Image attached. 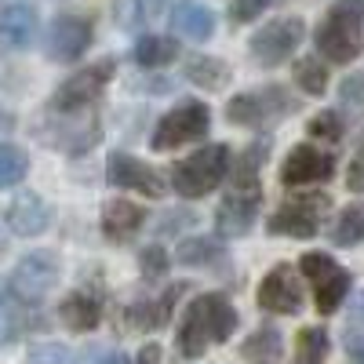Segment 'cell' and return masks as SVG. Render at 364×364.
I'll use <instances>...</instances> for the list:
<instances>
[{
	"instance_id": "6da1fadb",
	"label": "cell",
	"mask_w": 364,
	"mask_h": 364,
	"mask_svg": "<svg viewBox=\"0 0 364 364\" xmlns=\"http://www.w3.org/2000/svg\"><path fill=\"white\" fill-rule=\"evenodd\" d=\"M237 324H240V317L233 310V302L219 291H204V295L190 299V306L182 310V321L175 331V350H178V357L197 360L208 353V346L226 343L237 331Z\"/></svg>"
},
{
	"instance_id": "7a4b0ae2",
	"label": "cell",
	"mask_w": 364,
	"mask_h": 364,
	"mask_svg": "<svg viewBox=\"0 0 364 364\" xmlns=\"http://www.w3.org/2000/svg\"><path fill=\"white\" fill-rule=\"evenodd\" d=\"M314 44L324 63H336V66L353 63L364 51V0H336L324 11Z\"/></svg>"
},
{
	"instance_id": "3957f363",
	"label": "cell",
	"mask_w": 364,
	"mask_h": 364,
	"mask_svg": "<svg viewBox=\"0 0 364 364\" xmlns=\"http://www.w3.org/2000/svg\"><path fill=\"white\" fill-rule=\"evenodd\" d=\"M230 168H233V154L226 142H211V146H200L193 149L190 157H182L178 164H171V190L186 200H197V197H208L215 186L230 178Z\"/></svg>"
},
{
	"instance_id": "277c9868",
	"label": "cell",
	"mask_w": 364,
	"mask_h": 364,
	"mask_svg": "<svg viewBox=\"0 0 364 364\" xmlns=\"http://www.w3.org/2000/svg\"><path fill=\"white\" fill-rule=\"evenodd\" d=\"M299 109L295 95L281 84H266L255 91H240L226 102V120L237 128H252V132H266V128H277L281 120H288Z\"/></svg>"
},
{
	"instance_id": "5b68a950",
	"label": "cell",
	"mask_w": 364,
	"mask_h": 364,
	"mask_svg": "<svg viewBox=\"0 0 364 364\" xmlns=\"http://www.w3.org/2000/svg\"><path fill=\"white\" fill-rule=\"evenodd\" d=\"M331 211V197L314 190V193H291L284 204H277V211L266 219V233L269 237H291V240H310L324 230Z\"/></svg>"
},
{
	"instance_id": "8992f818",
	"label": "cell",
	"mask_w": 364,
	"mask_h": 364,
	"mask_svg": "<svg viewBox=\"0 0 364 364\" xmlns=\"http://www.w3.org/2000/svg\"><path fill=\"white\" fill-rule=\"evenodd\" d=\"M208 132H211V109L200 99H182V102H175V109H168L157 120L154 135H149V146L157 154H168V149H178L186 142L208 139Z\"/></svg>"
},
{
	"instance_id": "52a82bcc",
	"label": "cell",
	"mask_w": 364,
	"mask_h": 364,
	"mask_svg": "<svg viewBox=\"0 0 364 364\" xmlns=\"http://www.w3.org/2000/svg\"><path fill=\"white\" fill-rule=\"evenodd\" d=\"M299 273L310 281L314 302H317V314H324V317L336 314V310L343 306V299L350 295V284H353L350 269L339 266L328 252H306V255L299 259Z\"/></svg>"
},
{
	"instance_id": "ba28073f",
	"label": "cell",
	"mask_w": 364,
	"mask_h": 364,
	"mask_svg": "<svg viewBox=\"0 0 364 364\" xmlns=\"http://www.w3.org/2000/svg\"><path fill=\"white\" fill-rule=\"evenodd\" d=\"M302 37H306V22L295 15H284V18H273L262 29H255L248 41V51L262 70H277L299 51Z\"/></svg>"
},
{
	"instance_id": "9c48e42d",
	"label": "cell",
	"mask_w": 364,
	"mask_h": 364,
	"mask_svg": "<svg viewBox=\"0 0 364 364\" xmlns=\"http://www.w3.org/2000/svg\"><path fill=\"white\" fill-rule=\"evenodd\" d=\"M113 70H117V66H113V58H102V63L87 66V70H80V73H73L70 80L58 84V91L51 95L48 109H51V113H63V117L87 109V106L106 91V84L113 80Z\"/></svg>"
},
{
	"instance_id": "30bf717a",
	"label": "cell",
	"mask_w": 364,
	"mask_h": 364,
	"mask_svg": "<svg viewBox=\"0 0 364 364\" xmlns=\"http://www.w3.org/2000/svg\"><path fill=\"white\" fill-rule=\"evenodd\" d=\"M58 273H63V266H58L55 252H29L15 262L8 288L18 302H41L58 284Z\"/></svg>"
},
{
	"instance_id": "8fae6325",
	"label": "cell",
	"mask_w": 364,
	"mask_h": 364,
	"mask_svg": "<svg viewBox=\"0 0 364 364\" xmlns=\"http://www.w3.org/2000/svg\"><path fill=\"white\" fill-rule=\"evenodd\" d=\"M262 208V186L259 182H245V186H230V193L215 208V233L219 237H245L252 233L255 219Z\"/></svg>"
},
{
	"instance_id": "7c38bea8",
	"label": "cell",
	"mask_w": 364,
	"mask_h": 364,
	"mask_svg": "<svg viewBox=\"0 0 364 364\" xmlns=\"http://www.w3.org/2000/svg\"><path fill=\"white\" fill-rule=\"evenodd\" d=\"M331 175H336V154L324 149V146L302 142L281 164V186H288V190L314 186V182H331Z\"/></svg>"
},
{
	"instance_id": "4fadbf2b",
	"label": "cell",
	"mask_w": 364,
	"mask_h": 364,
	"mask_svg": "<svg viewBox=\"0 0 364 364\" xmlns=\"http://www.w3.org/2000/svg\"><path fill=\"white\" fill-rule=\"evenodd\" d=\"M106 178H109V186L132 190V193H142V197H164V190H168L164 175H161L154 164L139 161L135 154H124V149L109 154V161H106Z\"/></svg>"
},
{
	"instance_id": "5bb4252c",
	"label": "cell",
	"mask_w": 364,
	"mask_h": 364,
	"mask_svg": "<svg viewBox=\"0 0 364 364\" xmlns=\"http://www.w3.org/2000/svg\"><path fill=\"white\" fill-rule=\"evenodd\" d=\"M255 302L266 310V314H281V317H291L302 310V284H299V269L281 262L273 266L266 277L259 281V291H255Z\"/></svg>"
},
{
	"instance_id": "9a60e30c",
	"label": "cell",
	"mask_w": 364,
	"mask_h": 364,
	"mask_svg": "<svg viewBox=\"0 0 364 364\" xmlns=\"http://www.w3.org/2000/svg\"><path fill=\"white\" fill-rule=\"evenodd\" d=\"M91 18L84 15H58L48 29V58L51 63H77V58L91 48Z\"/></svg>"
},
{
	"instance_id": "2e32d148",
	"label": "cell",
	"mask_w": 364,
	"mask_h": 364,
	"mask_svg": "<svg viewBox=\"0 0 364 364\" xmlns=\"http://www.w3.org/2000/svg\"><path fill=\"white\" fill-rule=\"evenodd\" d=\"M190 284L186 281H178V284H168L161 295H154V299H142V302H132V306L124 310V321L135 328V331H157V328H164L168 321H171V314H175V306H178V299H182V291H186Z\"/></svg>"
},
{
	"instance_id": "e0dca14e",
	"label": "cell",
	"mask_w": 364,
	"mask_h": 364,
	"mask_svg": "<svg viewBox=\"0 0 364 364\" xmlns=\"http://www.w3.org/2000/svg\"><path fill=\"white\" fill-rule=\"evenodd\" d=\"M142 226H146V208L142 204H135L128 197L106 200V208H102V233H106V240L124 245V240H132Z\"/></svg>"
},
{
	"instance_id": "ac0fdd59",
	"label": "cell",
	"mask_w": 364,
	"mask_h": 364,
	"mask_svg": "<svg viewBox=\"0 0 364 364\" xmlns=\"http://www.w3.org/2000/svg\"><path fill=\"white\" fill-rule=\"evenodd\" d=\"M171 29L178 37L193 41V44H204V41L215 37V11H211L204 0H175Z\"/></svg>"
},
{
	"instance_id": "d6986e66",
	"label": "cell",
	"mask_w": 364,
	"mask_h": 364,
	"mask_svg": "<svg viewBox=\"0 0 364 364\" xmlns=\"http://www.w3.org/2000/svg\"><path fill=\"white\" fill-rule=\"evenodd\" d=\"M8 226L15 237H37L51 226V208L41 193H18L8 208Z\"/></svg>"
},
{
	"instance_id": "ffe728a7",
	"label": "cell",
	"mask_w": 364,
	"mask_h": 364,
	"mask_svg": "<svg viewBox=\"0 0 364 364\" xmlns=\"http://www.w3.org/2000/svg\"><path fill=\"white\" fill-rule=\"evenodd\" d=\"M37 37V8L29 4H8L0 11V48L4 51H22Z\"/></svg>"
},
{
	"instance_id": "44dd1931",
	"label": "cell",
	"mask_w": 364,
	"mask_h": 364,
	"mask_svg": "<svg viewBox=\"0 0 364 364\" xmlns=\"http://www.w3.org/2000/svg\"><path fill=\"white\" fill-rule=\"evenodd\" d=\"M58 317H63V324L70 331H91L99 321H102V299L95 291H70L63 302H58Z\"/></svg>"
},
{
	"instance_id": "7402d4cb",
	"label": "cell",
	"mask_w": 364,
	"mask_h": 364,
	"mask_svg": "<svg viewBox=\"0 0 364 364\" xmlns=\"http://www.w3.org/2000/svg\"><path fill=\"white\" fill-rule=\"evenodd\" d=\"M281 357H284V336L277 324H259L240 343V360L245 364H281Z\"/></svg>"
},
{
	"instance_id": "603a6c76",
	"label": "cell",
	"mask_w": 364,
	"mask_h": 364,
	"mask_svg": "<svg viewBox=\"0 0 364 364\" xmlns=\"http://www.w3.org/2000/svg\"><path fill=\"white\" fill-rule=\"evenodd\" d=\"M164 8H168V0H113V22L132 33V29L157 22Z\"/></svg>"
},
{
	"instance_id": "cb8c5ba5",
	"label": "cell",
	"mask_w": 364,
	"mask_h": 364,
	"mask_svg": "<svg viewBox=\"0 0 364 364\" xmlns=\"http://www.w3.org/2000/svg\"><path fill=\"white\" fill-rule=\"evenodd\" d=\"M132 58L142 70H161V66H168V63L178 58V41L175 37H161V33H146V37L135 41Z\"/></svg>"
},
{
	"instance_id": "d4e9b609",
	"label": "cell",
	"mask_w": 364,
	"mask_h": 364,
	"mask_svg": "<svg viewBox=\"0 0 364 364\" xmlns=\"http://www.w3.org/2000/svg\"><path fill=\"white\" fill-rule=\"evenodd\" d=\"M226 259V245L219 237H186L175 248V262L182 266H215Z\"/></svg>"
},
{
	"instance_id": "484cf974",
	"label": "cell",
	"mask_w": 364,
	"mask_h": 364,
	"mask_svg": "<svg viewBox=\"0 0 364 364\" xmlns=\"http://www.w3.org/2000/svg\"><path fill=\"white\" fill-rule=\"evenodd\" d=\"M328 240L336 248H357V245H364V204H346L339 215H336V223L328 226Z\"/></svg>"
},
{
	"instance_id": "4316f807",
	"label": "cell",
	"mask_w": 364,
	"mask_h": 364,
	"mask_svg": "<svg viewBox=\"0 0 364 364\" xmlns=\"http://www.w3.org/2000/svg\"><path fill=\"white\" fill-rule=\"evenodd\" d=\"M182 77H186L190 84L197 87H208V91H215L230 80V66L223 63V58H211V55H193L182 63Z\"/></svg>"
},
{
	"instance_id": "83f0119b",
	"label": "cell",
	"mask_w": 364,
	"mask_h": 364,
	"mask_svg": "<svg viewBox=\"0 0 364 364\" xmlns=\"http://www.w3.org/2000/svg\"><path fill=\"white\" fill-rule=\"evenodd\" d=\"M328 66H331V63H324L321 55H306V58H299L295 70H291L295 87H299V91H306V95H314V99H321L324 91H328Z\"/></svg>"
},
{
	"instance_id": "f1b7e54d",
	"label": "cell",
	"mask_w": 364,
	"mask_h": 364,
	"mask_svg": "<svg viewBox=\"0 0 364 364\" xmlns=\"http://www.w3.org/2000/svg\"><path fill=\"white\" fill-rule=\"evenodd\" d=\"M328 331L321 324H310V328H302L299 331V339H295V360L291 364H324L328 357Z\"/></svg>"
},
{
	"instance_id": "f546056e",
	"label": "cell",
	"mask_w": 364,
	"mask_h": 364,
	"mask_svg": "<svg viewBox=\"0 0 364 364\" xmlns=\"http://www.w3.org/2000/svg\"><path fill=\"white\" fill-rule=\"evenodd\" d=\"M29 171V157L26 149H18L15 142H0V190H11L26 178Z\"/></svg>"
},
{
	"instance_id": "4dcf8cb0",
	"label": "cell",
	"mask_w": 364,
	"mask_h": 364,
	"mask_svg": "<svg viewBox=\"0 0 364 364\" xmlns=\"http://www.w3.org/2000/svg\"><path fill=\"white\" fill-rule=\"evenodd\" d=\"M310 139H321V142H343L346 135V120L339 109H321L317 117H310V124H306Z\"/></svg>"
},
{
	"instance_id": "1f68e13d",
	"label": "cell",
	"mask_w": 364,
	"mask_h": 364,
	"mask_svg": "<svg viewBox=\"0 0 364 364\" xmlns=\"http://www.w3.org/2000/svg\"><path fill=\"white\" fill-rule=\"evenodd\" d=\"M197 226V211L193 208H168L154 219V230L157 237H182V230Z\"/></svg>"
},
{
	"instance_id": "d6a6232c",
	"label": "cell",
	"mask_w": 364,
	"mask_h": 364,
	"mask_svg": "<svg viewBox=\"0 0 364 364\" xmlns=\"http://www.w3.org/2000/svg\"><path fill=\"white\" fill-rule=\"evenodd\" d=\"M171 266V255L161 248V245H146L139 252V273H142V281H161L164 273Z\"/></svg>"
},
{
	"instance_id": "836d02e7",
	"label": "cell",
	"mask_w": 364,
	"mask_h": 364,
	"mask_svg": "<svg viewBox=\"0 0 364 364\" xmlns=\"http://www.w3.org/2000/svg\"><path fill=\"white\" fill-rule=\"evenodd\" d=\"M26 364H73V350L63 343H37L29 346Z\"/></svg>"
},
{
	"instance_id": "e575fe53",
	"label": "cell",
	"mask_w": 364,
	"mask_h": 364,
	"mask_svg": "<svg viewBox=\"0 0 364 364\" xmlns=\"http://www.w3.org/2000/svg\"><path fill=\"white\" fill-rule=\"evenodd\" d=\"M273 0H230V18L240 26V22H255Z\"/></svg>"
},
{
	"instance_id": "d590c367",
	"label": "cell",
	"mask_w": 364,
	"mask_h": 364,
	"mask_svg": "<svg viewBox=\"0 0 364 364\" xmlns=\"http://www.w3.org/2000/svg\"><path fill=\"white\" fill-rule=\"evenodd\" d=\"M339 99L343 106H364V73H350L339 84Z\"/></svg>"
},
{
	"instance_id": "8d00e7d4",
	"label": "cell",
	"mask_w": 364,
	"mask_h": 364,
	"mask_svg": "<svg viewBox=\"0 0 364 364\" xmlns=\"http://www.w3.org/2000/svg\"><path fill=\"white\" fill-rule=\"evenodd\" d=\"M346 186L353 190V193H364V149L350 161V168H346Z\"/></svg>"
},
{
	"instance_id": "74e56055",
	"label": "cell",
	"mask_w": 364,
	"mask_h": 364,
	"mask_svg": "<svg viewBox=\"0 0 364 364\" xmlns=\"http://www.w3.org/2000/svg\"><path fill=\"white\" fill-rule=\"evenodd\" d=\"M15 331H18V324H15V314H11V306L4 299H0V346L4 343H11L15 339Z\"/></svg>"
},
{
	"instance_id": "f35d334b",
	"label": "cell",
	"mask_w": 364,
	"mask_h": 364,
	"mask_svg": "<svg viewBox=\"0 0 364 364\" xmlns=\"http://www.w3.org/2000/svg\"><path fill=\"white\" fill-rule=\"evenodd\" d=\"M346 357L350 364H364V331H350L346 336Z\"/></svg>"
},
{
	"instance_id": "ab89813d",
	"label": "cell",
	"mask_w": 364,
	"mask_h": 364,
	"mask_svg": "<svg viewBox=\"0 0 364 364\" xmlns=\"http://www.w3.org/2000/svg\"><path fill=\"white\" fill-rule=\"evenodd\" d=\"M350 324L364 328V291H357V299L350 302Z\"/></svg>"
},
{
	"instance_id": "60d3db41",
	"label": "cell",
	"mask_w": 364,
	"mask_h": 364,
	"mask_svg": "<svg viewBox=\"0 0 364 364\" xmlns=\"http://www.w3.org/2000/svg\"><path fill=\"white\" fill-rule=\"evenodd\" d=\"M135 364H161V346H157V343L142 346V350H139V357H135Z\"/></svg>"
},
{
	"instance_id": "b9f144b4",
	"label": "cell",
	"mask_w": 364,
	"mask_h": 364,
	"mask_svg": "<svg viewBox=\"0 0 364 364\" xmlns=\"http://www.w3.org/2000/svg\"><path fill=\"white\" fill-rule=\"evenodd\" d=\"M99 364H135V360H132V357H124V353H106Z\"/></svg>"
},
{
	"instance_id": "7bdbcfd3",
	"label": "cell",
	"mask_w": 364,
	"mask_h": 364,
	"mask_svg": "<svg viewBox=\"0 0 364 364\" xmlns=\"http://www.w3.org/2000/svg\"><path fill=\"white\" fill-rule=\"evenodd\" d=\"M11 124H15V120L8 113H0V132H11Z\"/></svg>"
},
{
	"instance_id": "ee69618b",
	"label": "cell",
	"mask_w": 364,
	"mask_h": 364,
	"mask_svg": "<svg viewBox=\"0 0 364 364\" xmlns=\"http://www.w3.org/2000/svg\"><path fill=\"white\" fill-rule=\"evenodd\" d=\"M360 149H364V139H360Z\"/></svg>"
}]
</instances>
